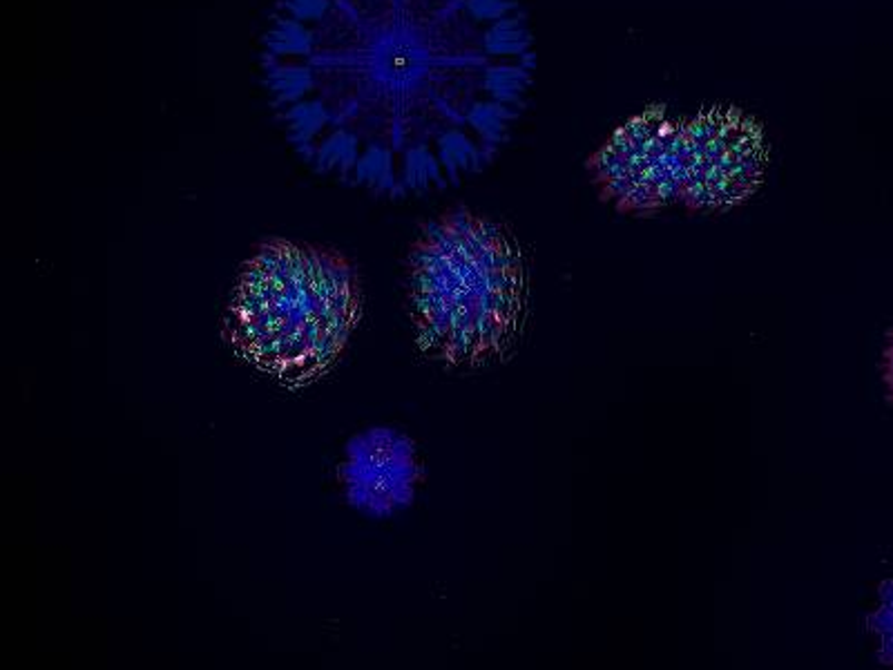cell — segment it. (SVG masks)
<instances>
[{
  "label": "cell",
  "instance_id": "cell-1",
  "mask_svg": "<svg viewBox=\"0 0 893 670\" xmlns=\"http://www.w3.org/2000/svg\"><path fill=\"white\" fill-rule=\"evenodd\" d=\"M261 81L309 168L371 197L485 170L523 119L536 43L520 0H277Z\"/></svg>",
  "mask_w": 893,
  "mask_h": 670
},
{
  "label": "cell",
  "instance_id": "cell-2",
  "mask_svg": "<svg viewBox=\"0 0 893 670\" xmlns=\"http://www.w3.org/2000/svg\"><path fill=\"white\" fill-rule=\"evenodd\" d=\"M405 293L418 352L440 367L472 372L516 347L527 315V264L500 221L452 208L411 242Z\"/></svg>",
  "mask_w": 893,
  "mask_h": 670
},
{
  "label": "cell",
  "instance_id": "cell-3",
  "mask_svg": "<svg viewBox=\"0 0 893 670\" xmlns=\"http://www.w3.org/2000/svg\"><path fill=\"white\" fill-rule=\"evenodd\" d=\"M360 308V279L343 253L270 237L235 277L224 338L252 372L290 390L307 387L343 361Z\"/></svg>",
  "mask_w": 893,
  "mask_h": 670
},
{
  "label": "cell",
  "instance_id": "cell-4",
  "mask_svg": "<svg viewBox=\"0 0 893 670\" xmlns=\"http://www.w3.org/2000/svg\"><path fill=\"white\" fill-rule=\"evenodd\" d=\"M762 124L735 106H711L682 121V197L688 215H724L751 201L768 170Z\"/></svg>",
  "mask_w": 893,
  "mask_h": 670
},
{
  "label": "cell",
  "instance_id": "cell-5",
  "mask_svg": "<svg viewBox=\"0 0 893 670\" xmlns=\"http://www.w3.org/2000/svg\"><path fill=\"white\" fill-rule=\"evenodd\" d=\"M682 121L664 104L626 119L585 161L597 197L626 217L679 206Z\"/></svg>",
  "mask_w": 893,
  "mask_h": 670
},
{
  "label": "cell",
  "instance_id": "cell-6",
  "mask_svg": "<svg viewBox=\"0 0 893 670\" xmlns=\"http://www.w3.org/2000/svg\"><path fill=\"white\" fill-rule=\"evenodd\" d=\"M338 481L354 512L371 521L394 519L416 501L423 481L418 447L396 427H367L345 445Z\"/></svg>",
  "mask_w": 893,
  "mask_h": 670
}]
</instances>
